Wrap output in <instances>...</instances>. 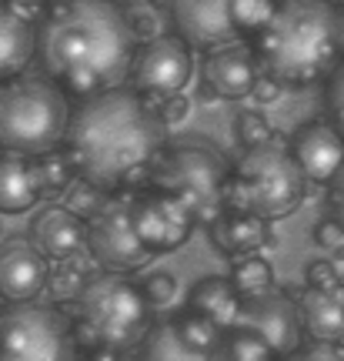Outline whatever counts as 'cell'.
I'll use <instances>...</instances> for the list:
<instances>
[{
  "instance_id": "1",
  "label": "cell",
  "mask_w": 344,
  "mask_h": 361,
  "mask_svg": "<svg viewBox=\"0 0 344 361\" xmlns=\"http://www.w3.org/2000/svg\"><path fill=\"white\" fill-rule=\"evenodd\" d=\"M64 151L77 178L104 194L137 191L167 151V124L134 87L101 90L70 111Z\"/></svg>"
},
{
  "instance_id": "2",
  "label": "cell",
  "mask_w": 344,
  "mask_h": 361,
  "mask_svg": "<svg viewBox=\"0 0 344 361\" xmlns=\"http://www.w3.org/2000/svg\"><path fill=\"white\" fill-rule=\"evenodd\" d=\"M134 51V27L117 0H54L40 17L34 57L67 97L84 101L128 84Z\"/></svg>"
},
{
  "instance_id": "3",
  "label": "cell",
  "mask_w": 344,
  "mask_h": 361,
  "mask_svg": "<svg viewBox=\"0 0 344 361\" xmlns=\"http://www.w3.org/2000/svg\"><path fill=\"white\" fill-rule=\"evenodd\" d=\"M251 40L264 74L284 87H307L344 61V11L331 0H278Z\"/></svg>"
},
{
  "instance_id": "4",
  "label": "cell",
  "mask_w": 344,
  "mask_h": 361,
  "mask_svg": "<svg viewBox=\"0 0 344 361\" xmlns=\"http://www.w3.org/2000/svg\"><path fill=\"white\" fill-rule=\"evenodd\" d=\"M74 338L90 351H130L140 348L154 324V308L140 281L124 271L90 274L74 301Z\"/></svg>"
},
{
  "instance_id": "5",
  "label": "cell",
  "mask_w": 344,
  "mask_h": 361,
  "mask_svg": "<svg viewBox=\"0 0 344 361\" xmlns=\"http://www.w3.org/2000/svg\"><path fill=\"white\" fill-rule=\"evenodd\" d=\"M307 178L291 154V144L271 134V141L244 147L238 168L224 184V211H244L264 221L294 214L305 201Z\"/></svg>"
},
{
  "instance_id": "6",
  "label": "cell",
  "mask_w": 344,
  "mask_h": 361,
  "mask_svg": "<svg viewBox=\"0 0 344 361\" xmlns=\"http://www.w3.org/2000/svg\"><path fill=\"white\" fill-rule=\"evenodd\" d=\"M70 101L47 74L0 80V151L37 157L64 147Z\"/></svg>"
},
{
  "instance_id": "7",
  "label": "cell",
  "mask_w": 344,
  "mask_h": 361,
  "mask_svg": "<svg viewBox=\"0 0 344 361\" xmlns=\"http://www.w3.org/2000/svg\"><path fill=\"white\" fill-rule=\"evenodd\" d=\"M228 161L204 141H180L167 147L151 174V188L178 194L191 207L197 224L211 221L224 211V184H228Z\"/></svg>"
},
{
  "instance_id": "8",
  "label": "cell",
  "mask_w": 344,
  "mask_h": 361,
  "mask_svg": "<svg viewBox=\"0 0 344 361\" xmlns=\"http://www.w3.org/2000/svg\"><path fill=\"white\" fill-rule=\"evenodd\" d=\"M0 361H77L74 324L51 301H13L0 314Z\"/></svg>"
},
{
  "instance_id": "9",
  "label": "cell",
  "mask_w": 344,
  "mask_h": 361,
  "mask_svg": "<svg viewBox=\"0 0 344 361\" xmlns=\"http://www.w3.org/2000/svg\"><path fill=\"white\" fill-rule=\"evenodd\" d=\"M274 7L278 0H171V20L191 47L214 51L254 37Z\"/></svg>"
},
{
  "instance_id": "10",
  "label": "cell",
  "mask_w": 344,
  "mask_h": 361,
  "mask_svg": "<svg viewBox=\"0 0 344 361\" xmlns=\"http://www.w3.org/2000/svg\"><path fill=\"white\" fill-rule=\"evenodd\" d=\"M134 191L107 194L104 204L87 218V251L104 271H140L147 268L154 251L137 238L130 218Z\"/></svg>"
},
{
  "instance_id": "11",
  "label": "cell",
  "mask_w": 344,
  "mask_h": 361,
  "mask_svg": "<svg viewBox=\"0 0 344 361\" xmlns=\"http://www.w3.org/2000/svg\"><path fill=\"white\" fill-rule=\"evenodd\" d=\"M191 74V44L178 34H154V37L137 44L128 80L144 97H167V94H178V90L188 87Z\"/></svg>"
},
{
  "instance_id": "12",
  "label": "cell",
  "mask_w": 344,
  "mask_h": 361,
  "mask_svg": "<svg viewBox=\"0 0 344 361\" xmlns=\"http://www.w3.org/2000/svg\"><path fill=\"white\" fill-rule=\"evenodd\" d=\"M130 218H134V231H137V238L151 247L154 255L178 251V247L194 234V228H197L191 207L184 204L178 194L151 188V184H147V191L134 194Z\"/></svg>"
},
{
  "instance_id": "13",
  "label": "cell",
  "mask_w": 344,
  "mask_h": 361,
  "mask_svg": "<svg viewBox=\"0 0 344 361\" xmlns=\"http://www.w3.org/2000/svg\"><path fill=\"white\" fill-rule=\"evenodd\" d=\"M234 328H244V331H254L257 338H264L278 358H288L301 345L297 305H294V298H288L284 291H274V288L264 295L241 298V311L234 318Z\"/></svg>"
},
{
  "instance_id": "14",
  "label": "cell",
  "mask_w": 344,
  "mask_h": 361,
  "mask_svg": "<svg viewBox=\"0 0 344 361\" xmlns=\"http://www.w3.org/2000/svg\"><path fill=\"white\" fill-rule=\"evenodd\" d=\"M257 74H261V64L247 40L214 47V51H207L204 64H201L204 97L207 101H241L251 94Z\"/></svg>"
},
{
  "instance_id": "15",
  "label": "cell",
  "mask_w": 344,
  "mask_h": 361,
  "mask_svg": "<svg viewBox=\"0 0 344 361\" xmlns=\"http://www.w3.org/2000/svg\"><path fill=\"white\" fill-rule=\"evenodd\" d=\"M51 261L40 255L30 238H4L0 241V298L4 301H30L44 295Z\"/></svg>"
},
{
  "instance_id": "16",
  "label": "cell",
  "mask_w": 344,
  "mask_h": 361,
  "mask_svg": "<svg viewBox=\"0 0 344 361\" xmlns=\"http://www.w3.org/2000/svg\"><path fill=\"white\" fill-rule=\"evenodd\" d=\"M291 154L307 180L328 184L344 164V137L331 121H307L294 134Z\"/></svg>"
},
{
  "instance_id": "17",
  "label": "cell",
  "mask_w": 344,
  "mask_h": 361,
  "mask_svg": "<svg viewBox=\"0 0 344 361\" xmlns=\"http://www.w3.org/2000/svg\"><path fill=\"white\" fill-rule=\"evenodd\" d=\"M30 241L47 261L70 258L87 247V221L64 204H47L30 221Z\"/></svg>"
},
{
  "instance_id": "18",
  "label": "cell",
  "mask_w": 344,
  "mask_h": 361,
  "mask_svg": "<svg viewBox=\"0 0 344 361\" xmlns=\"http://www.w3.org/2000/svg\"><path fill=\"white\" fill-rule=\"evenodd\" d=\"M297 318L301 331L311 335V341H331L344 345V288H301L297 298Z\"/></svg>"
},
{
  "instance_id": "19",
  "label": "cell",
  "mask_w": 344,
  "mask_h": 361,
  "mask_svg": "<svg viewBox=\"0 0 344 361\" xmlns=\"http://www.w3.org/2000/svg\"><path fill=\"white\" fill-rule=\"evenodd\" d=\"M207 228H211V245L228 258L257 255L261 247L274 245L271 221L257 218V214H244V211H221Z\"/></svg>"
},
{
  "instance_id": "20",
  "label": "cell",
  "mask_w": 344,
  "mask_h": 361,
  "mask_svg": "<svg viewBox=\"0 0 344 361\" xmlns=\"http://www.w3.org/2000/svg\"><path fill=\"white\" fill-rule=\"evenodd\" d=\"M44 197L37 157L30 154H0V214H24Z\"/></svg>"
},
{
  "instance_id": "21",
  "label": "cell",
  "mask_w": 344,
  "mask_h": 361,
  "mask_svg": "<svg viewBox=\"0 0 344 361\" xmlns=\"http://www.w3.org/2000/svg\"><path fill=\"white\" fill-rule=\"evenodd\" d=\"M217 345H204L180 328L178 318H167L161 324H151L147 338L140 341L144 361H214Z\"/></svg>"
},
{
  "instance_id": "22",
  "label": "cell",
  "mask_w": 344,
  "mask_h": 361,
  "mask_svg": "<svg viewBox=\"0 0 344 361\" xmlns=\"http://www.w3.org/2000/svg\"><path fill=\"white\" fill-rule=\"evenodd\" d=\"M37 51V24L24 20L11 11L7 0H0V80L24 74Z\"/></svg>"
},
{
  "instance_id": "23",
  "label": "cell",
  "mask_w": 344,
  "mask_h": 361,
  "mask_svg": "<svg viewBox=\"0 0 344 361\" xmlns=\"http://www.w3.org/2000/svg\"><path fill=\"white\" fill-rule=\"evenodd\" d=\"M188 308L201 311L204 318L217 324V328H234V318L241 311V295L234 291L231 278H221V274H211V278H201L194 281L191 295H188Z\"/></svg>"
},
{
  "instance_id": "24",
  "label": "cell",
  "mask_w": 344,
  "mask_h": 361,
  "mask_svg": "<svg viewBox=\"0 0 344 361\" xmlns=\"http://www.w3.org/2000/svg\"><path fill=\"white\" fill-rule=\"evenodd\" d=\"M90 261L84 258V251H77L70 258L51 261V271H47V284H44V295L51 298V305H74L77 295L84 291V284L90 281Z\"/></svg>"
},
{
  "instance_id": "25",
  "label": "cell",
  "mask_w": 344,
  "mask_h": 361,
  "mask_svg": "<svg viewBox=\"0 0 344 361\" xmlns=\"http://www.w3.org/2000/svg\"><path fill=\"white\" fill-rule=\"evenodd\" d=\"M214 361H278L264 338L244 328H228L214 348Z\"/></svg>"
},
{
  "instance_id": "26",
  "label": "cell",
  "mask_w": 344,
  "mask_h": 361,
  "mask_svg": "<svg viewBox=\"0 0 344 361\" xmlns=\"http://www.w3.org/2000/svg\"><path fill=\"white\" fill-rule=\"evenodd\" d=\"M231 284H234V291L241 298L264 295V291L274 288V268H271L264 258H257V255H244V258L234 261Z\"/></svg>"
},
{
  "instance_id": "27",
  "label": "cell",
  "mask_w": 344,
  "mask_h": 361,
  "mask_svg": "<svg viewBox=\"0 0 344 361\" xmlns=\"http://www.w3.org/2000/svg\"><path fill=\"white\" fill-rule=\"evenodd\" d=\"M37 171H40V184H44V197H61L70 188V180L77 178L70 157L61 147L37 154Z\"/></svg>"
},
{
  "instance_id": "28",
  "label": "cell",
  "mask_w": 344,
  "mask_h": 361,
  "mask_svg": "<svg viewBox=\"0 0 344 361\" xmlns=\"http://www.w3.org/2000/svg\"><path fill=\"white\" fill-rule=\"evenodd\" d=\"M104 197H107V194H104L101 188H94V184L84 180V178H74L70 180V188L64 191V207H70L74 214H80V218L87 221L90 214L104 204Z\"/></svg>"
},
{
  "instance_id": "29",
  "label": "cell",
  "mask_w": 344,
  "mask_h": 361,
  "mask_svg": "<svg viewBox=\"0 0 344 361\" xmlns=\"http://www.w3.org/2000/svg\"><path fill=\"white\" fill-rule=\"evenodd\" d=\"M140 288H144V295H147V301H151V308H171L174 301H178V278L174 274H167V271H151L144 281H140Z\"/></svg>"
},
{
  "instance_id": "30",
  "label": "cell",
  "mask_w": 344,
  "mask_h": 361,
  "mask_svg": "<svg viewBox=\"0 0 344 361\" xmlns=\"http://www.w3.org/2000/svg\"><path fill=\"white\" fill-rule=\"evenodd\" d=\"M234 134H238V141H241V147H257V144L271 141V124L264 114H257V111H244V114H238V121H234Z\"/></svg>"
},
{
  "instance_id": "31",
  "label": "cell",
  "mask_w": 344,
  "mask_h": 361,
  "mask_svg": "<svg viewBox=\"0 0 344 361\" xmlns=\"http://www.w3.org/2000/svg\"><path fill=\"white\" fill-rule=\"evenodd\" d=\"M324 104H328V121L341 130V137H344V61L328 74V94H324Z\"/></svg>"
},
{
  "instance_id": "32",
  "label": "cell",
  "mask_w": 344,
  "mask_h": 361,
  "mask_svg": "<svg viewBox=\"0 0 344 361\" xmlns=\"http://www.w3.org/2000/svg\"><path fill=\"white\" fill-rule=\"evenodd\" d=\"M147 101H151V107L157 111V117L164 121L167 128H171V124H180V121L188 117V111H191V104H188V97H184L180 90L178 94H167V97H147Z\"/></svg>"
},
{
  "instance_id": "33",
  "label": "cell",
  "mask_w": 344,
  "mask_h": 361,
  "mask_svg": "<svg viewBox=\"0 0 344 361\" xmlns=\"http://www.w3.org/2000/svg\"><path fill=\"white\" fill-rule=\"evenodd\" d=\"M288 361H344V345H331V341H311L305 348L297 345Z\"/></svg>"
},
{
  "instance_id": "34",
  "label": "cell",
  "mask_w": 344,
  "mask_h": 361,
  "mask_svg": "<svg viewBox=\"0 0 344 361\" xmlns=\"http://www.w3.org/2000/svg\"><path fill=\"white\" fill-rule=\"evenodd\" d=\"M305 281L311 288H338L341 278H338V268H334V261H311L305 271Z\"/></svg>"
},
{
  "instance_id": "35",
  "label": "cell",
  "mask_w": 344,
  "mask_h": 361,
  "mask_svg": "<svg viewBox=\"0 0 344 361\" xmlns=\"http://www.w3.org/2000/svg\"><path fill=\"white\" fill-rule=\"evenodd\" d=\"M341 241H344V228L334 218L318 221V224H314V245H318V247L331 251V247H338Z\"/></svg>"
},
{
  "instance_id": "36",
  "label": "cell",
  "mask_w": 344,
  "mask_h": 361,
  "mask_svg": "<svg viewBox=\"0 0 344 361\" xmlns=\"http://www.w3.org/2000/svg\"><path fill=\"white\" fill-rule=\"evenodd\" d=\"M281 90H284V84L281 80H274L271 74H257V80H254V87H251V94L247 97H254L257 104H271V101H278L281 97Z\"/></svg>"
},
{
  "instance_id": "37",
  "label": "cell",
  "mask_w": 344,
  "mask_h": 361,
  "mask_svg": "<svg viewBox=\"0 0 344 361\" xmlns=\"http://www.w3.org/2000/svg\"><path fill=\"white\" fill-rule=\"evenodd\" d=\"M331 191H328V201H331V211H334V221L344 228V164H341V171L334 174L331 180Z\"/></svg>"
},
{
  "instance_id": "38",
  "label": "cell",
  "mask_w": 344,
  "mask_h": 361,
  "mask_svg": "<svg viewBox=\"0 0 344 361\" xmlns=\"http://www.w3.org/2000/svg\"><path fill=\"white\" fill-rule=\"evenodd\" d=\"M84 361H128L121 351H90V358H84Z\"/></svg>"
},
{
  "instance_id": "39",
  "label": "cell",
  "mask_w": 344,
  "mask_h": 361,
  "mask_svg": "<svg viewBox=\"0 0 344 361\" xmlns=\"http://www.w3.org/2000/svg\"><path fill=\"white\" fill-rule=\"evenodd\" d=\"M331 255H334V261H344V241L338 247H331Z\"/></svg>"
},
{
  "instance_id": "40",
  "label": "cell",
  "mask_w": 344,
  "mask_h": 361,
  "mask_svg": "<svg viewBox=\"0 0 344 361\" xmlns=\"http://www.w3.org/2000/svg\"><path fill=\"white\" fill-rule=\"evenodd\" d=\"M334 7H338V11H344V0H331Z\"/></svg>"
},
{
  "instance_id": "41",
  "label": "cell",
  "mask_w": 344,
  "mask_h": 361,
  "mask_svg": "<svg viewBox=\"0 0 344 361\" xmlns=\"http://www.w3.org/2000/svg\"><path fill=\"white\" fill-rule=\"evenodd\" d=\"M4 238H7V231H4V224H0V241H4Z\"/></svg>"
},
{
  "instance_id": "42",
  "label": "cell",
  "mask_w": 344,
  "mask_h": 361,
  "mask_svg": "<svg viewBox=\"0 0 344 361\" xmlns=\"http://www.w3.org/2000/svg\"><path fill=\"white\" fill-rule=\"evenodd\" d=\"M47 4H54V0H47Z\"/></svg>"
}]
</instances>
